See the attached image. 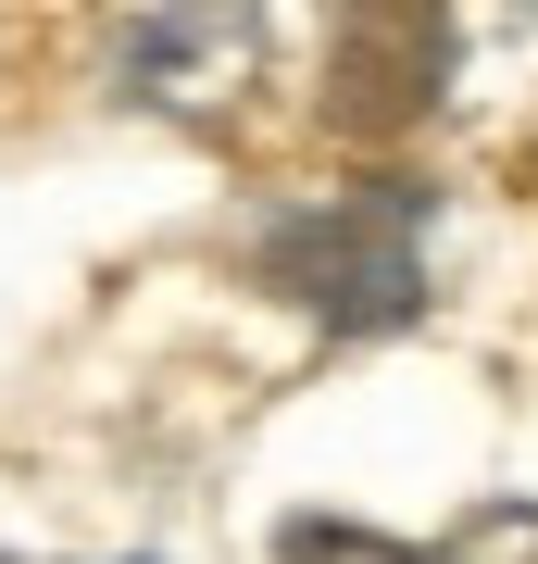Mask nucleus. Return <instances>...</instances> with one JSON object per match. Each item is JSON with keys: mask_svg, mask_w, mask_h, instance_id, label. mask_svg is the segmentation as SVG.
<instances>
[{"mask_svg": "<svg viewBox=\"0 0 538 564\" xmlns=\"http://www.w3.org/2000/svg\"><path fill=\"white\" fill-rule=\"evenodd\" d=\"M426 226H439V202L414 176H351V188H314V202H276L251 226V263L314 326L388 339V326L426 314Z\"/></svg>", "mask_w": 538, "mask_h": 564, "instance_id": "1", "label": "nucleus"}, {"mask_svg": "<svg viewBox=\"0 0 538 564\" xmlns=\"http://www.w3.org/2000/svg\"><path fill=\"white\" fill-rule=\"evenodd\" d=\"M451 63H463V25L426 13V0H400V13H339V25H326V126L400 139V126L439 113Z\"/></svg>", "mask_w": 538, "mask_h": 564, "instance_id": "2", "label": "nucleus"}, {"mask_svg": "<svg viewBox=\"0 0 538 564\" xmlns=\"http://www.w3.org/2000/svg\"><path fill=\"white\" fill-rule=\"evenodd\" d=\"M263 51H276V25H263V13H226V0H200V13H125V25H113L125 101L188 113V126L239 113V88L263 76Z\"/></svg>", "mask_w": 538, "mask_h": 564, "instance_id": "3", "label": "nucleus"}, {"mask_svg": "<svg viewBox=\"0 0 538 564\" xmlns=\"http://www.w3.org/2000/svg\"><path fill=\"white\" fill-rule=\"evenodd\" d=\"M276 564H538V514L501 502L451 540H376V527H339V514H300L276 527Z\"/></svg>", "mask_w": 538, "mask_h": 564, "instance_id": "4", "label": "nucleus"}, {"mask_svg": "<svg viewBox=\"0 0 538 564\" xmlns=\"http://www.w3.org/2000/svg\"><path fill=\"white\" fill-rule=\"evenodd\" d=\"M0 564H13V552H0Z\"/></svg>", "mask_w": 538, "mask_h": 564, "instance_id": "5", "label": "nucleus"}]
</instances>
